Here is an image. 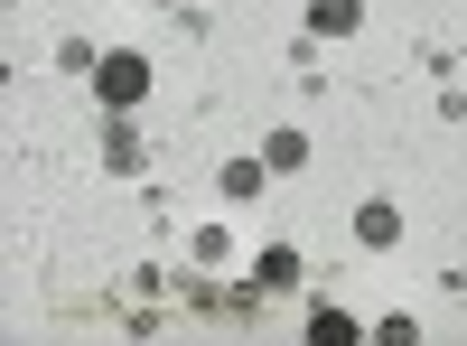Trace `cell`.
<instances>
[{
	"instance_id": "obj_6",
	"label": "cell",
	"mask_w": 467,
	"mask_h": 346,
	"mask_svg": "<svg viewBox=\"0 0 467 346\" xmlns=\"http://www.w3.org/2000/svg\"><path fill=\"white\" fill-rule=\"evenodd\" d=\"M262 178H271V160H224V197H244V206H253V197H262Z\"/></svg>"
},
{
	"instance_id": "obj_4",
	"label": "cell",
	"mask_w": 467,
	"mask_h": 346,
	"mask_svg": "<svg viewBox=\"0 0 467 346\" xmlns=\"http://www.w3.org/2000/svg\"><path fill=\"white\" fill-rule=\"evenodd\" d=\"M308 28H318V37H346V28H365V0H308Z\"/></svg>"
},
{
	"instance_id": "obj_1",
	"label": "cell",
	"mask_w": 467,
	"mask_h": 346,
	"mask_svg": "<svg viewBox=\"0 0 467 346\" xmlns=\"http://www.w3.org/2000/svg\"><path fill=\"white\" fill-rule=\"evenodd\" d=\"M94 94H103L112 112H131V103L150 94V57H131V47H112V57L94 66Z\"/></svg>"
},
{
	"instance_id": "obj_2",
	"label": "cell",
	"mask_w": 467,
	"mask_h": 346,
	"mask_svg": "<svg viewBox=\"0 0 467 346\" xmlns=\"http://www.w3.org/2000/svg\"><path fill=\"white\" fill-rule=\"evenodd\" d=\"M356 244H365V253H393V244H402V206H393V197H365V206H356Z\"/></svg>"
},
{
	"instance_id": "obj_7",
	"label": "cell",
	"mask_w": 467,
	"mask_h": 346,
	"mask_svg": "<svg viewBox=\"0 0 467 346\" xmlns=\"http://www.w3.org/2000/svg\"><path fill=\"white\" fill-rule=\"evenodd\" d=\"M262 160H271V169H308V131H271Z\"/></svg>"
},
{
	"instance_id": "obj_5",
	"label": "cell",
	"mask_w": 467,
	"mask_h": 346,
	"mask_svg": "<svg viewBox=\"0 0 467 346\" xmlns=\"http://www.w3.org/2000/svg\"><path fill=\"white\" fill-rule=\"evenodd\" d=\"M253 290H299V253H290V244H271V253L253 262Z\"/></svg>"
},
{
	"instance_id": "obj_3",
	"label": "cell",
	"mask_w": 467,
	"mask_h": 346,
	"mask_svg": "<svg viewBox=\"0 0 467 346\" xmlns=\"http://www.w3.org/2000/svg\"><path fill=\"white\" fill-rule=\"evenodd\" d=\"M140 160H150V141H140L131 122H103V169H112V178H140Z\"/></svg>"
},
{
	"instance_id": "obj_8",
	"label": "cell",
	"mask_w": 467,
	"mask_h": 346,
	"mask_svg": "<svg viewBox=\"0 0 467 346\" xmlns=\"http://www.w3.org/2000/svg\"><path fill=\"white\" fill-rule=\"evenodd\" d=\"M308 337H327V346H346V337H356V319H346V309H308Z\"/></svg>"
}]
</instances>
